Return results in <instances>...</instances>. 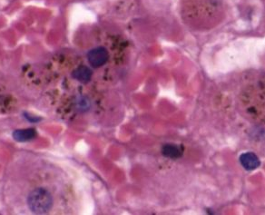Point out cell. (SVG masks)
<instances>
[{
    "label": "cell",
    "mask_w": 265,
    "mask_h": 215,
    "mask_svg": "<svg viewBox=\"0 0 265 215\" xmlns=\"http://www.w3.org/2000/svg\"><path fill=\"white\" fill-rule=\"evenodd\" d=\"M74 78L81 83H88L92 77V71L87 67H79L72 73Z\"/></svg>",
    "instance_id": "obj_7"
},
{
    "label": "cell",
    "mask_w": 265,
    "mask_h": 215,
    "mask_svg": "<svg viewBox=\"0 0 265 215\" xmlns=\"http://www.w3.org/2000/svg\"><path fill=\"white\" fill-rule=\"evenodd\" d=\"M27 204L29 209L37 215H44L51 210L53 198L51 194L46 189L37 188L29 194Z\"/></svg>",
    "instance_id": "obj_1"
},
{
    "label": "cell",
    "mask_w": 265,
    "mask_h": 215,
    "mask_svg": "<svg viewBox=\"0 0 265 215\" xmlns=\"http://www.w3.org/2000/svg\"><path fill=\"white\" fill-rule=\"evenodd\" d=\"M37 137V132L35 129H19L16 130L13 133V138L16 140V142H27L34 139Z\"/></svg>",
    "instance_id": "obj_5"
},
{
    "label": "cell",
    "mask_w": 265,
    "mask_h": 215,
    "mask_svg": "<svg viewBox=\"0 0 265 215\" xmlns=\"http://www.w3.org/2000/svg\"><path fill=\"white\" fill-rule=\"evenodd\" d=\"M247 95H249L250 112H254L255 116L262 117V112L265 109V78L260 79L250 86Z\"/></svg>",
    "instance_id": "obj_2"
},
{
    "label": "cell",
    "mask_w": 265,
    "mask_h": 215,
    "mask_svg": "<svg viewBox=\"0 0 265 215\" xmlns=\"http://www.w3.org/2000/svg\"><path fill=\"white\" fill-rule=\"evenodd\" d=\"M240 162L245 170L253 171L260 166V160L254 152H245L241 155Z\"/></svg>",
    "instance_id": "obj_4"
},
{
    "label": "cell",
    "mask_w": 265,
    "mask_h": 215,
    "mask_svg": "<svg viewBox=\"0 0 265 215\" xmlns=\"http://www.w3.org/2000/svg\"><path fill=\"white\" fill-rule=\"evenodd\" d=\"M25 117L31 123H36V122H38V121L40 120V118H38L37 116H30V115H28L26 113H25Z\"/></svg>",
    "instance_id": "obj_8"
},
{
    "label": "cell",
    "mask_w": 265,
    "mask_h": 215,
    "mask_svg": "<svg viewBox=\"0 0 265 215\" xmlns=\"http://www.w3.org/2000/svg\"><path fill=\"white\" fill-rule=\"evenodd\" d=\"M109 58V53L103 47L93 48L88 54V62L94 68H101L107 62Z\"/></svg>",
    "instance_id": "obj_3"
},
{
    "label": "cell",
    "mask_w": 265,
    "mask_h": 215,
    "mask_svg": "<svg viewBox=\"0 0 265 215\" xmlns=\"http://www.w3.org/2000/svg\"><path fill=\"white\" fill-rule=\"evenodd\" d=\"M162 153L164 156L170 159H178L182 154V149L177 144H166L162 148Z\"/></svg>",
    "instance_id": "obj_6"
}]
</instances>
